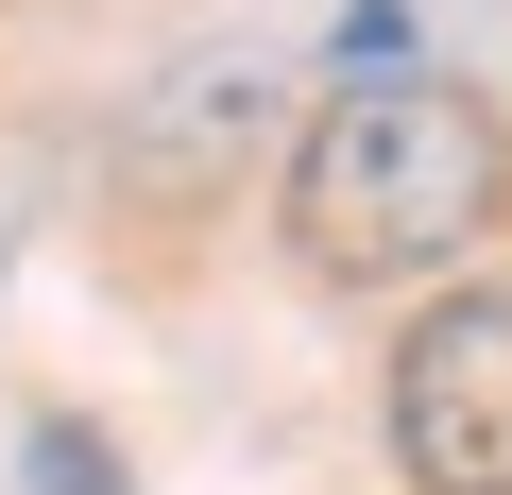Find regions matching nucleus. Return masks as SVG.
Masks as SVG:
<instances>
[{"instance_id": "f03ea898", "label": "nucleus", "mask_w": 512, "mask_h": 495, "mask_svg": "<svg viewBox=\"0 0 512 495\" xmlns=\"http://www.w3.org/2000/svg\"><path fill=\"white\" fill-rule=\"evenodd\" d=\"M393 461L427 495H512V274L444 291L393 342Z\"/></svg>"}, {"instance_id": "7ed1b4c3", "label": "nucleus", "mask_w": 512, "mask_h": 495, "mask_svg": "<svg viewBox=\"0 0 512 495\" xmlns=\"http://www.w3.org/2000/svg\"><path fill=\"white\" fill-rule=\"evenodd\" d=\"M18 495H120V461H103L86 427H35V461H18Z\"/></svg>"}, {"instance_id": "f257e3e1", "label": "nucleus", "mask_w": 512, "mask_h": 495, "mask_svg": "<svg viewBox=\"0 0 512 495\" xmlns=\"http://www.w3.org/2000/svg\"><path fill=\"white\" fill-rule=\"evenodd\" d=\"M512 154H495V103L478 86H427V69H376L308 120L291 154V257L376 291V274H444L461 239L495 222Z\"/></svg>"}]
</instances>
